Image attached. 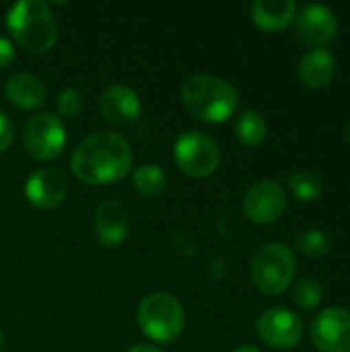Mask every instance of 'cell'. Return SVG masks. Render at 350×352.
<instances>
[{
  "instance_id": "cell-22",
  "label": "cell",
  "mask_w": 350,
  "mask_h": 352,
  "mask_svg": "<svg viewBox=\"0 0 350 352\" xmlns=\"http://www.w3.org/2000/svg\"><path fill=\"white\" fill-rule=\"evenodd\" d=\"M291 297H293V303L299 309L311 311V309L320 307L322 297H324V287L316 276H303L293 285Z\"/></svg>"
},
{
  "instance_id": "cell-26",
  "label": "cell",
  "mask_w": 350,
  "mask_h": 352,
  "mask_svg": "<svg viewBox=\"0 0 350 352\" xmlns=\"http://www.w3.org/2000/svg\"><path fill=\"white\" fill-rule=\"evenodd\" d=\"M126 352H161V351H159V349H155V346H151V344H136V346L128 349Z\"/></svg>"
},
{
  "instance_id": "cell-2",
  "label": "cell",
  "mask_w": 350,
  "mask_h": 352,
  "mask_svg": "<svg viewBox=\"0 0 350 352\" xmlns=\"http://www.w3.org/2000/svg\"><path fill=\"white\" fill-rule=\"evenodd\" d=\"M179 97L186 111L204 124L227 122L239 105L237 89L229 80L215 74L188 76L182 82Z\"/></svg>"
},
{
  "instance_id": "cell-18",
  "label": "cell",
  "mask_w": 350,
  "mask_h": 352,
  "mask_svg": "<svg viewBox=\"0 0 350 352\" xmlns=\"http://www.w3.org/2000/svg\"><path fill=\"white\" fill-rule=\"evenodd\" d=\"M235 132H237V138L245 146H258V144L264 142V138L268 134V126H266V120L262 118L260 111H256V109H243L237 116Z\"/></svg>"
},
{
  "instance_id": "cell-20",
  "label": "cell",
  "mask_w": 350,
  "mask_h": 352,
  "mask_svg": "<svg viewBox=\"0 0 350 352\" xmlns=\"http://www.w3.org/2000/svg\"><path fill=\"white\" fill-rule=\"evenodd\" d=\"M287 186L299 202H314L324 194V179L316 171H295Z\"/></svg>"
},
{
  "instance_id": "cell-29",
  "label": "cell",
  "mask_w": 350,
  "mask_h": 352,
  "mask_svg": "<svg viewBox=\"0 0 350 352\" xmlns=\"http://www.w3.org/2000/svg\"><path fill=\"white\" fill-rule=\"evenodd\" d=\"M2 340H4V336H2V330H0V344H2Z\"/></svg>"
},
{
  "instance_id": "cell-23",
  "label": "cell",
  "mask_w": 350,
  "mask_h": 352,
  "mask_svg": "<svg viewBox=\"0 0 350 352\" xmlns=\"http://www.w3.org/2000/svg\"><path fill=\"white\" fill-rule=\"evenodd\" d=\"M85 109V97L76 89H64L58 99H56V111L60 113L58 118H78Z\"/></svg>"
},
{
  "instance_id": "cell-19",
  "label": "cell",
  "mask_w": 350,
  "mask_h": 352,
  "mask_svg": "<svg viewBox=\"0 0 350 352\" xmlns=\"http://www.w3.org/2000/svg\"><path fill=\"white\" fill-rule=\"evenodd\" d=\"M134 188L144 198H159L167 188V175L159 165H140L134 171Z\"/></svg>"
},
{
  "instance_id": "cell-13",
  "label": "cell",
  "mask_w": 350,
  "mask_h": 352,
  "mask_svg": "<svg viewBox=\"0 0 350 352\" xmlns=\"http://www.w3.org/2000/svg\"><path fill=\"white\" fill-rule=\"evenodd\" d=\"M99 113L105 122L116 124V126H126L132 124L140 118L142 113V103L140 97L134 89L126 85H111L107 87L99 101H97Z\"/></svg>"
},
{
  "instance_id": "cell-16",
  "label": "cell",
  "mask_w": 350,
  "mask_h": 352,
  "mask_svg": "<svg viewBox=\"0 0 350 352\" xmlns=\"http://www.w3.org/2000/svg\"><path fill=\"white\" fill-rule=\"evenodd\" d=\"M45 85L39 76L17 72L4 82V97L19 109H37L45 103Z\"/></svg>"
},
{
  "instance_id": "cell-14",
  "label": "cell",
  "mask_w": 350,
  "mask_h": 352,
  "mask_svg": "<svg viewBox=\"0 0 350 352\" xmlns=\"http://www.w3.org/2000/svg\"><path fill=\"white\" fill-rule=\"evenodd\" d=\"M128 210L120 200H103L95 208V235L101 245L118 248L128 237Z\"/></svg>"
},
{
  "instance_id": "cell-12",
  "label": "cell",
  "mask_w": 350,
  "mask_h": 352,
  "mask_svg": "<svg viewBox=\"0 0 350 352\" xmlns=\"http://www.w3.org/2000/svg\"><path fill=\"white\" fill-rule=\"evenodd\" d=\"M66 194H68V177L64 171L56 167H41L33 171L25 182L27 200L41 210L60 206Z\"/></svg>"
},
{
  "instance_id": "cell-25",
  "label": "cell",
  "mask_w": 350,
  "mask_h": 352,
  "mask_svg": "<svg viewBox=\"0 0 350 352\" xmlns=\"http://www.w3.org/2000/svg\"><path fill=\"white\" fill-rule=\"evenodd\" d=\"M12 60H14V45L6 37L0 35V70L10 66Z\"/></svg>"
},
{
  "instance_id": "cell-10",
  "label": "cell",
  "mask_w": 350,
  "mask_h": 352,
  "mask_svg": "<svg viewBox=\"0 0 350 352\" xmlns=\"http://www.w3.org/2000/svg\"><path fill=\"white\" fill-rule=\"evenodd\" d=\"M295 35L303 45L314 50L326 47L338 35V16L326 4H307L297 10L295 16Z\"/></svg>"
},
{
  "instance_id": "cell-9",
  "label": "cell",
  "mask_w": 350,
  "mask_h": 352,
  "mask_svg": "<svg viewBox=\"0 0 350 352\" xmlns=\"http://www.w3.org/2000/svg\"><path fill=\"white\" fill-rule=\"evenodd\" d=\"M309 338L320 352H350V309H322L309 324Z\"/></svg>"
},
{
  "instance_id": "cell-1",
  "label": "cell",
  "mask_w": 350,
  "mask_h": 352,
  "mask_svg": "<svg viewBox=\"0 0 350 352\" xmlns=\"http://www.w3.org/2000/svg\"><path fill=\"white\" fill-rule=\"evenodd\" d=\"M134 155L128 140L118 132H95L72 153L70 167L78 182L87 186H111L132 171Z\"/></svg>"
},
{
  "instance_id": "cell-8",
  "label": "cell",
  "mask_w": 350,
  "mask_h": 352,
  "mask_svg": "<svg viewBox=\"0 0 350 352\" xmlns=\"http://www.w3.org/2000/svg\"><path fill=\"white\" fill-rule=\"evenodd\" d=\"M256 332L264 344L276 351H291L303 338V322L291 309L270 307L258 318Z\"/></svg>"
},
{
  "instance_id": "cell-15",
  "label": "cell",
  "mask_w": 350,
  "mask_h": 352,
  "mask_svg": "<svg viewBox=\"0 0 350 352\" xmlns=\"http://www.w3.org/2000/svg\"><path fill=\"white\" fill-rule=\"evenodd\" d=\"M336 74V58L330 50H309L297 64V78L307 89H324Z\"/></svg>"
},
{
  "instance_id": "cell-5",
  "label": "cell",
  "mask_w": 350,
  "mask_h": 352,
  "mask_svg": "<svg viewBox=\"0 0 350 352\" xmlns=\"http://www.w3.org/2000/svg\"><path fill=\"white\" fill-rule=\"evenodd\" d=\"M138 326L155 342H173L186 326L182 303L169 293H151L138 305Z\"/></svg>"
},
{
  "instance_id": "cell-21",
  "label": "cell",
  "mask_w": 350,
  "mask_h": 352,
  "mask_svg": "<svg viewBox=\"0 0 350 352\" xmlns=\"http://www.w3.org/2000/svg\"><path fill=\"white\" fill-rule=\"evenodd\" d=\"M295 248L307 258H324L332 250V239L322 229H305V231L297 233Z\"/></svg>"
},
{
  "instance_id": "cell-3",
  "label": "cell",
  "mask_w": 350,
  "mask_h": 352,
  "mask_svg": "<svg viewBox=\"0 0 350 352\" xmlns=\"http://www.w3.org/2000/svg\"><path fill=\"white\" fill-rule=\"evenodd\" d=\"M6 29L14 43L29 54H45L56 45L58 25L43 0H21L6 12Z\"/></svg>"
},
{
  "instance_id": "cell-24",
  "label": "cell",
  "mask_w": 350,
  "mask_h": 352,
  "mask_svg": "<svg viewBox=\"0 0 350 352\" xmlns=\"http://www.w3.org/2000/svg\"><path fill=\"white\" fill-rule=\"evenodd\" d=\"M14 140V128L4 111H0V153L8 151Z\"/></svg>"
},
{
  "instance_id": "cell-7",
  "label": "cell",
  "mask_w": 350,
  "mask_h": 352,
  "mask_svg": "<svg viewBox=\"0 0 350 352\" xmlns=\"http://www.w3.org/2000/svg\"><path fill=\"white\" fill-rule=\"evenodd\" d=\"M23 146L37 161L58 159L66 146V130L56 113H35L23 126Z\"/></svg>"
},
{
  "instance_id": "cell-11",
  "label": "cell",
  "mask_w": 350,
  "mask_h": 352,
  "mask_svg": "<svg viewBox=\"0 0 350 352\" xmlns=\"http://www.w3.org/2000/svg\"><path fill=\"white\" fill-rule=\"evenodd\" d=\"M287 190L276 179H262L254 184L243 196V212L252 223H276L287 210Z\"/></svg>"
},
{
  "instance_id": "cell-17",
  "label": "cell",
  "mask_w": 350,
  "mask_h": 352,
  "mask_svg": "<svg viewBox=\"0 0 350 352\" xmlns=\"http://www.w3.org/2000/svg\"><path fill=\"white\" fill-rule=\"evenodd\" d=\"M254 25L262 31H278L289 27L297 16L295 0H256L250 6Z\"/></svg>"
},
{
  "instance_id": "cell-28",
  "label": "cell",
  "mask_w": 350,
  "mask_h": 352,
  "mask_svg": "<svg viewBox=\"0 0 350 352\" xmlns=\"http://www.w3.org/2000/svg\"><path fill=\"white\" fill-rule=\"evenodd\" d=\"M347 136H349V140H350V122H349V126H347Z\"/></svg>"
},
{
  "instance_id": "cell-4",
  "label": "cell",
  "mask_w": 350,
  "mask_h": 352,
  "mask_svg": "<svg viewBox=\"0 0 350 352\" xmlns=\"http://www.w3.org/2000/svg\"><path fill=\"white\" fill-rule=\"evenodd\" d=\"M297 272L293 250L283 241H268L260 245L250 262V276L258 291L276 297L283 295Z\"/></svg>"
},
{
  "instance_id": "cell-6",
  "label": "cell",
  "mask_w": 350,
  "mask_h": 352,
  "mask_svg": "<svg viewBox=\"0 0 350 352\" xmlns=\"http://www.w3.org/2000/svg\"><path fill=\"white\" fill-rule=\"evenodd\" d=\"M173 159L177 167L190 177H208L221 165L219 144L204 132H184L173 144Z\"/></svg>"
},
{
  "instance_id": "cell-27",
  "label": "cell",
  "mask_w": 350,
  "mask_h": 352,
  "mask_svg": "<svg viewBox=\"0 0 350 352\" xmlns=\"http://www.w3.org/2000/svg\"><path fill=\"white\" fill-rule=\"evenodd\" d=\"M233 352H262V351H258L256 346H239L237 351H233Z\"/></svg>"
}]
</instances>
